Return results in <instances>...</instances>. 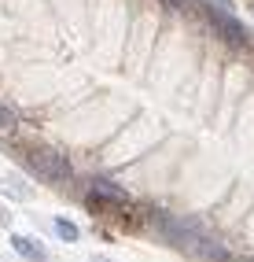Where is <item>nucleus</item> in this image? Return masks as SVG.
<instances>
[{
	"label": "nucleus",
	"mask_w": 254,
	"mask_h": 262,
	"mask_svg": "<svg viewBox=\"0 0 254 262\" xmlns=\"http://www.w3.org/2000/svg\"><path fill=\"white\" fill-rule=\"evenodd\" d=\"M30 170L44 181H66L70 178V163H66V155L56 151V148H33L30 151Z\"/></svg>",
	"instance_id": "f257e3e1"
},
{
	"label": "nucleus",
	"mask_w": 254,
	"mask_h": 262,
	"mask_svg": "<svg viewBox=\"0 0 254 262\" xmlns=\"http://www.w3.org/2000/svg\"><path fill=\"white\" fill-rule=\"evenodd\" d=\"M210 23H214V30L221 33L225 41H232V45H240V48L247 45V30H243L240 23L232 19V11H221V8H210Z\"/></svg>",
	"instance_id": "f03ea898"
},
{
	"label": "nucleus",
	"mask_w": 254,
	"mask_h": 262,
	"mask_svg": "<svg viewBox=\"0 0 254 262\" xmlns=\"http://www.w3.org/2000/svg\"><path fill=\"white\" fill-rule=\"evenodd\" d=\"M11 248H15V255H22L26 262H48V251H44V244H41L37 236L15 233V236H11Z\"/></svg>",
	"instance_id": "7ed1b4c3"
},
{
	"label": "nucleus",
	"mask_w": 254,
	"mask_h": 262,
	"mask_svg": "<svg viewBox=\"0 0 254 262\" xmlns=\"http://www.w3.org/2000/svg\"><path fill=\"white\" fill-rule=\"evenodd\" d=\"M89 196H104L107 203H129V192H125L122 185H114V181H107V178H99V181H92V188H89Z\"/></svg>",
	"instance_id": "20e7f679"
},
{
	"label": "nucleus",
	"mask_w": 254,
	"mask_h": 262,
	"mask_svg": "<svg viewBox=\"0 0 254 262\" xmlns=\"http://www.w3.org/2000/svg\"><path fill=\"white\" fill-rule=\"evenodd\" d=\"M0 192H8V196H15V200H30V196H33V188H30V185H19L15 178H8L4 185H0Z\"/></svg>",
	"instance_id": "39448f33"
},
{
	"label": "nucleus",
	"mask_w": 254,
	"mask_h": 262,
	"mask_svg": "<svg viewBox=\"0 0 254 262\" xmlns=\"http://www.w3.org/2000/svg\"><path fill=\"white\" fill-rule=\"evenodd\" d=\"M52 225H56V233H59L66 244H74V240H78V225H74V222H66V218H56Z\"/></svg>",
	"instance_id": "423d86ee"
},
{
	"label": "nucleus",
	"mask_w": 254,
	"mask_h": 262,
	"mask_svg": "<svg viewBox=\"0 0 254 262\" xmlns=\"http://www.w3.org/2000/svg\"><path fill=\"white\" fill-rule=\"evenodd\" d=\"M11 126H15V115L8 107H0V129H11Z\"/></svg>",
	"instance_id": "0eeeda50"
},
{
	"label": "nucleus",
	"mask_w": 254,
	"mask_h": 262,
	"mask_svg": "<svg viewBox=\"0 0 254 262\" xmlns=\"http://www.w3.org/2000/svg\"><path fill=\"white\" fill-rule=\"evenodd\" d=\"M210 8H221V11H232V0H210Z\"/></svg>",
	"instance_id": "6e6552de"
},
{
	"label": "nucleus",
	"mask_w": 254,
	"mask_h": 262,
	"mask_svg": "<svg viewBox=\"0 0 254 262\" xmlns=\"http://www.w3.org/2000/svg\"><path fill=\"white\" fill-rule=\"evenodd\" d=\"M162 4H166V8H188L192 0H162Z\"/></svg>",
	"instance_id": "1a4fd4ad"
}]
</instances>
